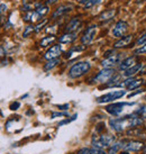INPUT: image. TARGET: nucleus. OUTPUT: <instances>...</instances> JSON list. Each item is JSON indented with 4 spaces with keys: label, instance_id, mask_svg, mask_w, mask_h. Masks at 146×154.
<instances>
[{
    "label": "nucleus",
    "instance_id": "nucleus-31",
    "mask_svg": "<svg viewBox=\"0 0 146 154\" xmlns=\"http://www.w3.org/2000/svg\"><path fill=\"white\" fill-rule=\"evenodd\" d=\"M77 118V115H74L72 117V118H68V119H65V120H63V122H61L60 124H59V126H62V125H64V124H68V123H71L72 120H74Z\"/></svg>",
    "mask_w": 146,
    "mask_h": 154
},
{
    "label": "nucleus",
    "instance_id": "nucleus-3",
    "mask_svg": "<svg viewBox=\"0 0 146 154\" xmlns=\"http://www.w3.org/2000/svg\"><path fill=\"white\" fill-rule=\"evenodd\" d=\"M130 119H132V116H124L121 118H114V119L109 120V125L114 131L116 132H121L124 131V128L126 126L130 127Z\"/></svg>",
    "mask_w": 146,
    "mask_h": 154
},
{
    "label": "nucleus",
    "instance_id": "nucleus-29",
    "mask_svg": "<svg viewBox=\"0 0 146 154\" xmlns=\"http://www.w3.org/2000/svg\"><path fill=\"white\" fill-rule=\"evenodd\" d=\"M115 50H116V48H112V50L106 51L105 52V54H103V56H105V57H110V56L115 55Z\"/></svg>",
    "mask_w": 146,
    "mask_h": 154
},
{
    "label": "nucleus",
    "instance_id": "nucleus-28",
    "mask_svg": "<svg viewBox=\"0 0 146 154\" xmlns=\"http://www.w3.org/2000/svg\"><path fill=\"white\" fill-rule=\"evenodd\" d=\"M135 53H136V55H139V54H145V53H146V43L139 47V48H138Z\"/></svg>",
    "mask_w": 146,
    "mask_h": 154
},
{
    "label": "nucleus",
    "instance_id": "nucleus-18",
    "mask_svg": "<svg viewBox=\"0 0 146 154\" xmlns=\"http://www.w3.org/2000/svg\"><path fill=\"white\" fill-rule=\"evenodd\" d=\"M143 68V64L142 63H137V64H135L134 66H132V68H129L128 70H126L124 72V75L127 78H132L134 77L136 73L138 72V71H141Z\"/></svg>",
    "mask_w": 146,
    "mask_h": 154
},
{
    "label": "nucleus",
    "instance_id": "nucleus-10",
    "mask_svg": "<svg viewBox=\"0 0 146 154\" xmlns=\"http://www.w3.org/2000/svg\"><path fill=\"white\" fill-rule=\"evenodd\" d=\"M120 59V54H115V55L110 56V57H106L101 61V65H102L105 69H110L112 66H115L117 64H120L121 62Z\"/></svg>",
    "mask_w": 146,
    "mask_h": 154
},
{
    "label": "nucleus",
    "instance_id": "nucleus-23",
    "mask_svg": "<svg viewBox=\"0 0 146 154\" xmlns=\"http://www.w3.org/2000/svg\"><path fill=\"white\" fill-rule=\"evenodd\" d=\"M36 11L43 17L45 16L46 14L50 11V9H48V6H44V5H36Z\"/></svg>",
    "mask_w": 146,
    "mask_h": 154
},
{
    "label": "nucleus",
    "instance_id": "nucleus-38",
    "mask_svg": "<svg viewBox=\"0 0 146 154\" xmlns=\"http://www.w3.org/2000/svg\"><path fill=\"white\" fill-rule=\"evenodd\" d=\"M57 0H47V5H53V4H55Z\"/></svg>",
    "mask_w": 146,
    "mask_h": 154
},
{
    "label": "nucleus",
    "instance_id": "nucleus-43",
    "mask_svg": "<svg viewBox=\"0 0 146 154\" xmlns=\"http://www.w3.org/2000/svg\"><path fill=\"white\" fill-rule=\"evenodd\" d=\"M145 118H146V115H145Z\"/></svg>",
    "mask_w": 146,
    "mask_h": 154
},
{
    "label": "nucleus",
    "instance_id": "nucleus-39",
    "mask_svg": "<svg viewBox=\"0 0 146 154\" xmlns=\"http://www.w3.org/2000/svg\"><path fill=\"white\" fill-rule=\"evenodd\" d=\"M5 55H6V53H5V47H4V46H1V56L4 57Z\"/></svg>",
    "mask_w": 146,
    "mask_h": 154
},
{
    "label": "nucleus",
    "instance_id": "nucleus-27",
    "mask_svg": "<svg viewBox=\"0 0 146 154\" xmlns=\"http://www.w3.org/2000/svg\"><path fill=\"white\" fill-rule=\"evenodd\" d=\"M145 43H146V32L142 35V36H139V37H138V39L135 42V45L141 46V45H144Z\"/></svg>",
    "mask_w": 146,
    "mask_h": 154
},
{
    "label": "nucleus",
    "instance_id": "nucleus-5",
    "mask_svg": "<svg viewBox=\"0 0 146 154\" xmlns=\"http://www.w3.org/2000/svg\"><path fill=\"white\" fill-rule=\"evenodd\" d=\"M135 103H111V105H109L106 107V110L107 112H109L110 115L112 116H119L123 112L125 108L124 107H127V106H134Z\"/></svg>",
    "mask_w": 146,
    "mask_h": 154
},
{
    "label": "nucleus",
    "instance_id": "nucleus-33",
    "mask_svg": "<svg viewBox=\"0 0 146 154\" xmlns=\"http://www.w3.org/2000/svg\"><path fill=\"white\" fill-rule=\"evenodd\" d=\"M19 106H20V103H18V101H16V103H13L11 105H10V109H11V110H16V109H18V108H19Z\"/></svg>",
    "mask_w": 146,
    "mask_h": 154
},
{
    "label": "nucleus",
    "instance_id": "nucleus-15",
    "mask_svg": "<svg viewBox=\"0 0 146 154\" xmlns=\"http://www.w3.org/2000/svg\"><path fill=\"white\" fill-rule=\"evenodd\" d=\"M78 37V33L77 32H73V33H65L61 36L60 38H59V42L61 44H69V43H72L74 42Z\"/></svg>",
    "mask_w": 146,
    "mask_h": 154
},
{
    "label": "nucleus",
    "instance_id": "nucleus-1",
    "mask_svg": "<svg viewBox=\"0 0 146 154\" xmlns=\"http://www.w3.org/2000/svg\"><path fill=\"white\" fill-rule=\"evenodd\" d=\"M92 146L99 150H105L115 143V137L109 135V134H103V135H93L92 136Z\"/></svg>",
    "mask_w": 146,
    "mask_h": 154
},
{
    "label": "nucleus",
    "instance_id": "nucleus-4",
    "mask_svg": "<svg viewBox=\"0 0 146 154\" xmlns=\"http://www.w3.org/2000/svg\"><path fill=\"white\" fill-rule=\"evenodd\" d=\"M126 94V90H114L109 94H106L99 97L97 99V103H109V101H114L116 99H119L121 97H124Z\"/></svg>",
    "mask_w": 146,
    "mask_h": 154
},
{
    "label": "nucleus",
    "instance_id": "nucleus-40",
    "mask_svg": "<svg viewBox=\"0 0 146 154\" xmlns=\"http://www.w3.org/2000/svg\"><path fill=\"white\" fill-rule=\"evenodd\" d=\"M23 2H24V5H27V2H28V0H23Z\"/></svg>",
    "mask_w": 146,
    "mask_h": 154
},
{
    "label": "nucleus",
    "instance_id": "nucleus-9",
    "mask_svg": "<svg viewBox=\"0 0 146 154\" xmlns=\"http://www.w3.org/2000/svg\"><path fill=\"white\" fill-rule=\"evenodd\" d=\"M71 10H73V5L71 4L61 5L60 7H57L55 9V11L52 14V19H56V18L62 17V16L66 15L68 13H70Z\"/></svg>",
    "mask_w": 146,
    "mask_h": 154
},
{
    "label": "nucleus",
    "instance_id": "nucleus-41",
    "mask_svg": "<svg viewBox=\"0 0 146 154\" xmlns=\"http://www.w3.org/2000/svg\"><path fill=\"white\" fill-rule=\"evenodd\" d=\"M121 154H129V153H127V151H124V152H123Z\"/></svg>",
    "mask_w": 146,
    "mask_h": 154
},
{
    "label": "nucleus",
    "instance_id": "nucleus-13",
    "mask_svg": "<svg viewBox=\"0 0 146 154\" xmlns=\"http://www.w3.org/2000/svg\"><path fill=\"white\" fill-rule=\"evenodd\" d=\"M81 24H82L81 20L78 17L72 18V19L68 23L66 27H65V32H66V33H73V32H75V30H78L81 27Z\"/></svg>",
    "mask_w": 146,
    "mask_h": 154
},
{
    "label": "nucleus",
    "instance_id": "nucleus-42",
    "mask_svg": "<svg viewBox=\"0 0 146 154\" xmlns=\"http://www.w3.org/2000/svg\"><path fill=\"white\" fill-rule=\"evenodd\" d=\"M143 151H144V153L146 154V146H145V147H144V149H143Z\"/></svg>",
    "mask_w": 146,
    "mask_h": 154
},
{
    "label": "nucleus",
    "instance_id": "nucleus-8",
    "mask_svg": "<svg viewBox=\"0 0 146 154\" xmlns=\"http://www.w3.org/2000/svg\"><path fill=\"white\" fill-rule=\"evenodd\" d=\"M96 33H97V25H90L87 28L83 36L81 37V43L83 45H89L95 38Z\"/></svg>",
    "mask_w": 146,
    "mask_h": 154
},
{
    "label": "nucleus",
    "instance_id": "nucleus-19",
    "mask_svg": "<svg viewBox=\"0 0 146 154\" xmlns=\"http://www.w3.org/2000/svg\"><path fill=\"white\" fill-rule=\"evenodd\" d=\"M115 15H116V10L115 9H108V10H105L103 13L100 14V16H99V19L100 20H110L111 18L115 17Z\"/></svg>",
    "mask_w": 146,
    "mask_h": 154
},
{
    "label": "nucleus",
    "instance_id": "nucleus-14",
    "mask_svg": "<svg viewBox=\"0 0 146 154\" xmlns=\"http://www.w3.org/2000/svg\"><path fill=\"white\" fill-rule=\"evenodd\" d=\"M134 36L133 35H126L124 37H121L119 41H117L116 43L114 44V48H121V47H126L128 46L129 44L132 43V41H133Z\"/></svg>",
    "mask_w": 146,
    "mask_h": 154
},
{
    "label": "nucleus",
    "instance_id": "nucleus-11",
    "mask_svg": "<svg viewBox=\"0 0 146 154\" xmlns=\"http://www.w3.org/2000/svg\"><path fill=\"white\" fill-rule=\"evenodd\" d=\"M143 149V143L138 141H129L123 144V150L124 151H132V152H137Z\"/></svg>",
    "mask_w": 146,
    "mask_h": 154
},
{
    "label": "nucleus",
    "instance_id": "nucleus-16",
    "mask_svg": "<svg viewBox=\"0 0 146 154\" xmlns=\"http://www.w3.org/2000/svg\"><path fill=\"white\" fill-rule=\"evenodd\" d=\"M39 19H42V16H41L36 10H35V11H27V13L24 15V17H23V20H24V22H29V23L37 22Z\"/></svg>",
    "mask_w": 146,
    "mask_h": 154
},
{
    "label": "nucleus",
    "instance_id": "nucleus-17",
    "mask_svg": "<svg viewBox=\"0 0 146 154\" xmlns=\"http://www.w3.org/2000/svg\"><path fill=\"white\" fill-rule=\"evenodd\" d=\"M135 62H136V59H135V56H129L127 59H125L120 62V64H119V70H123V71H126V70H128L129 68H132L135 65Z\"/></svg>",
    "mask_w": 146,
    "mask_h": 154
},
{
    "label": "nucleus",
    "instance_id": "nucleus-32",
    "mask_svg": "<svg viewBox=\"0 0 146 154\" xmlns=\"http://www.w3.org/2000/svg\"><path fill=\"white\" fill-rule=\"evenodd\" d=\"M66 112H52V118H55V117H62V116H66Z\"/></svg>",
    "mask_w": 146,
    "mask_h": 154
},
{
    "label": "nucleus",
    "instance_id": "nucleus-37",
    "mask_svg": "<svg viewBox=\"0 0 146 154\" xmlns=\"http://www.w3.org/2000/svg\"><path fill=\"white\" fill-rule=\"evenodd\" d=\"M6 10H7V6H6L5 4H1V14L4 15V13L6 11Z\"/></svg>",
    "mask_w": 146,
    "mask_h": 154
},
{
    "label": "nucleus",
    "instance_id": "nucleus-30",
    "mask_svg": "<svg viewBox=\"0 0 146 154\" xmlns=\"http://www.w3.org/2000/svg\"><path fill=\"white\" fill-rule=\"evenodd\" d=\"M56 26H57V24L50 26L48 28H46V33H51V34H54V33H55V30H56Z\"/></svg>",
    "mask_w": 146,
    "mask_h": 154
},
{
    "label": "nucleus",
    "instance_id": "nucleus-21",
    "mask_svg": "<svg viewBox=\"0 0 146 154\" xmlns=\"http://www.w3.org/2000/svg\"><path fill=\"white\" fill-rule=\"evenodd\" d=\"M56 39V37L55 36H45L44 38H42V41H41V46L42 47H46V46H48V45H51L54 41Z\"/></svg>",
    "mask_w": 146,
    "mask_h": 154
},
{
    "label": "nucleus",
    "instance_id": "nucleus-34",
    "mask_svg": "<svg viewBox=\"0 0 146 154\" xmlns=\"http://www.w3.org/2000/svg\"><path fill=\"white\" fill-rule=\"evenodd\" d=\"M143 91H144V89H141V88H137V91H135V92H132V94H129L128 97H129V98H132L133 96H136V94H142Z\"/></svg>",
    "mask_w": 146,
    "mask_h": 154
},
{
    "label": "nucleus",
    "instance_id": "nucleus-25",
    "mask_svg": "<svg viewBox=\"0 0 146 154\" xmlns=\"http://www.w3.org/2000/svg\"><path fill=\"white\" fill-rule=\"evenodd\" d=\"M33 32H35V26L33 25L26 26L25 29H24V33H23V37H28Z\"/></svg>",
    "mask_w": 146,
    "mask_h": 154
},
{
    "label": "nucleus",
    "instance_id": "nucleus-2",
    "mask_svg": "<svg viewBox=\"0 0 146 154\" xmlns=\"http://www.w3.org/2000/svg\"><path fill=\"white\" fill-rule=\"evenodd\" d=\"M91 69V63L87 62V61H81L78 62L75 64H73L69 70V77L72 79H77V78L82 77L83 74H86L89 70Z\"/></svg>",
    "mask_w": 146,
    "mask_h": 154
},
{
    "label": "nucleus",
    "instance_id": "nucleus-12",
    "mask_svg": "<svg viewBox=\"0 0 146 154\" xmlns=\"http://www.w3.org/2000/svg\"><path fill=\"white\" fill-rule=\"evenodd\" d=\"M61 53H62V50H61L60 45H54V46H52L51 48H48L47 51H46V53L44 54V57L47 61L53 60V59L59 57Z\"/></svg>",
    "mask_w": 146,
    "mask_h": 154
},
{
    "label": "nucleus",
    "instance_id": "nucleus-20",
    "mask_svg": "<svg viewBox=\"0 0 146 154\" xmlns=\"http://www.w3.org/2000/svg\"><path fill=\"white\" fill-rule=\"evenodd\" d=\"M59 63H60V59H59V57L53 59V60H48L47 63L44 65V70H45V71H50V70H52V69L55 68Z\"/></svg>",
    "mask_w": 146,
    "mask_h": 154
},
{
    "label": "nucleus",
    "instance_id": "nucleus-26",
    "mask_svg": "<svg viewBox=\"0 0 146 154\" xmlns=\"http://www.w3.org/2000/svg\"><path fill=\"white\" fill-rule=\"evenodd\" d=\"M46 24H47V19H43V22H39L37 25L35 26V33H39L45 27Z\"/></svg>",
    "mask_w": 146,
    "mask_h": 154
},
{
    "label": "nucleus",
    "instance_id": "nucleus-22",
    "mask_svg": "<svg viewBox=\"0 0 146 154\" xmlns=\"http://www.w3.org/2000/svg\"><path fill=\"white\" fill-rule=\"evenodd\" d=\"M100 1H101V0H81V1H80V4H81L86 9H88V8L93 7L95 5L99 4Z\"/></svg>",
    "mask_w": 146,
    "mask_h": 154
},
{
    "label": "nucleus",
    "instance_id": "nucleus-7",
    "mask_svg": "<svg viewBox=\"0 0 146 154\" xmlns=\"http://www.w3.org/2000/svg\"><path fill=\"white\" fill-rule=\"evenodd\" d=\"M127 29H128V24L125 20H119L116 23V25L112 28V36L114 37H124Z\"/></svg>",
    "mask_w": 146,
    "mask_h": 154
},
{
    "label": "nucleus",
    "instance_id": "nucleus-35",
    "mask_svg": "<svg viewBox=\"0 0 146 154\" xmlns=\"http://www.w3.org/2000/svg\"><path fill=\"white\" fill-rule=\"evenodd\" d=\"M57 107H59V109H61V110H66L70 106H69V103H65V105H61V106L59 105Z\"/></svg>",
    "mask_w": 146,
    "mask_h": 154
},
{
    "label": "nucleus",
    "instance_id": "nucleus-36",
    "mask_svg": "<svg viewBox=\"0 0 146 154\" xmlns=\"http://www.w3.org/2000/svg\"><path fill=\"white\" fill-rule=\"evenodd\" d=\"M30 8H32V6H30V5H24V7H23V10H25V11H29Z\"/></svg>",
    "mask_w": 146,
    "mask_h": 154
},
{
    "label": "nucleus",
    "instance_id": "nucleus-24",
    "mask_svg": "<svg viewBox=\"0 0 146 154\" xmlns=\"http://www.w3.org/2000/svg\"><path fill=\"white\" fill-rule=\"evenodd\" d=\"M143 82H144V80L143 79H135L130 85H129L128 87H127V89L128 90H134L135 88H138V87L142 85Z\"/></svg>",
    "mask_w": 146,
    "mask_h": 154
},
{
    "label": "nucleus",
    "instance_id": "nucleus-6",
    "mask_svg": "<svg viewBox=\"0 0 146 154\" xmlns=\"http://www.w3.org/2000/svg\"><path fill=\"white\" fill-rule=\"evenodd\" d=\"M112 75H115V71L112 69H105V70H101L100 72H98V74L92 79V81L101 82V83L108 82L112 78Z\"/></svg>",
    "mask_w": 146,
    "mask_h": 154
}]
</instances>
